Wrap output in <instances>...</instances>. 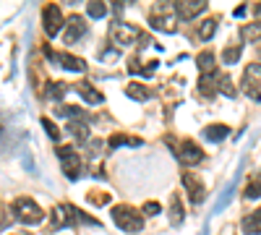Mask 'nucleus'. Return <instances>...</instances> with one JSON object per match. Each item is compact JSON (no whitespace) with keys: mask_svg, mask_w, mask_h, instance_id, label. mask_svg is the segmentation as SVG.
Here are the masks:
<instances>
[{"mask_svg":"<svg viewBox=\"0 0 261 235\" xmlns=\"http://www.w3.org/2000/svg\"><path fill=\"white\" fill-rule=\"evenodd\" d=\"M110 215H113V222L123 232H141V227H144V215H141V212H136L134 206H128V204L113 206Z\"/></svg>","mask_w":261,"mask_h":235,"instance_id":"nucleus-1","label":"nucleus"},{"mask_svg":"<svg viewBox=\"0 0 261 235\" xmlns=\"http://www.w3.org/2000/svg\"><path fill=\"white\" fill-rule=\"evenodd\" d=\"M13 217L24 225H39L45 220V212H42V206L37 201H32L29 196H21V199L13 201Z\"/></svg>","mask_w":261,"mask_h":235,"instance_id":"nucleus-2","label":"nucleus"},{"mask_svg":"<svg viewBox=\"0 0 261 235\" xmlns=\"http://www.w3.org/2000/svg\"><path fill=\"white\" fill-rule=\"evenodd\" d=\"M151 29L165 32V34H175L178 32V13L175 6H160L151 13Z\"/></svg>","mask_w":261,"mask_h":235,"instance_id":"nucleus-3","label":"nucleus"},{"mask_svg":"<svg viewBox=\"0 0 261 235\" xmlns=\"http://www.w3.org/2000/svg\"><path fill=\"white\" fill-rule=\"evenodd\" d=\"M241 89H243V94L251 97L253 102H261V63H251V66H246Z\"/></svg>","mask_w":261,"mask_h":235,"instance_id":"nucleus-4","label":"nucleus"},{"mask_svg":"<svg viewBox=\"0 0 261 235\" xmlns=\"http://www.w3.org/2000/svg\"><path fill=\"white\" fill-rule=\"evenodd\" d=\"M58 157H60V165H63V173L65 178H79L81 175V170H84V162L81 157L76 154V149L73 146H58Z\"/></svg>","mask_w":261,"mask_h":235,"instance_id":"nucleus-5","label":"nucleus"},{"mask_svg":"<svg viewBox=\"0 0 261 235\" xmlns=\"http://www.w3.org/2000/svg\"><path fill=\"white\" fill-rule=\"evenodd\" d=\"M63 27H65V21H63L60 8L55 3H47L45 8H42V29L47 32V37H58Z\"/></svg>","mask_w":261,"mask_h":235,"instance_id":"nucleus-6","label":"nucleus"},{"mask_svg":"<svg viewBox=\"0 0 261 235\" xmlns=\"http://www.w3.org/2000/svg\"><path fill=\"white\" fill-rule=\"evenodd\" d=\"M110 37L115 39V45L128 47V45H136V39L141 37V32H139V27L128 24V21H115L113 29H110Z\"/></svg>","mask_w":261,"mask_h":235,"instance_id":"nucleus-7","label":"nucleus"},{"mask_svg":"<svg viewBox=\"0 0 261 235\" xmlns=\"http://www.w3.org/2000/svg\"><path fill=\"white\" fill-rule=\"evenodd\" d=\"M73 222H79V209L71 206V204H60V206H55V209L50 212V225H53V230L68 227V225H73Z\"/></svg>","mask_w":261,"mask_h":235,"instance_id":"nucleus-8","label":"nucleus"},{"mask_svg":"<svg viewBox=\"0 0 261 235\" xmlns=\"http://www.w3.org/2000/svg\"><path fill=\"white\" fill-rule=\"evenodd\" d=\"M45 55L53 60V63H58L60 68H65V71H86V60L84 58H76V55H68V53H55V50H50V47H45Z\"/></svg>","mask_w":261,"mask_h":235,"instance_id":"nucleus-9","label":"nucleus"},{"mask_svg":"<svg viewBox=\"0 0 261 235\" xmlns=\"http://www.w3.org/2000/svg\"><path fill=\"white\" fill-rule=\"evenodd\" d=\"M175 157H178V162H180V165L193 167V165H199V162L204 160V152H201V149L196 146L193 141H183V144H180V149H175Z\"/></svg>","mask_w":261,"mask_h":235,"instance_id":"nucleus-10","label":"nucleus"},{"mask_svg":"<svg viewBox=\"0 0 261 235\" xmlns=\"http://www.w3.org/2000/svg\"><path fill=\"white\" fill-rule=\"evenodd\" d=\"M183 188H186V194H188V199H191V204L193 206H199L201 201H204V183L196 178L193 173H183Z\"/></svg>","mask_w":261,"mask_h":235,"instance_id":"nucleus-11","label":"nucleus"},{"mask_svg":"<svg viewBox=\"0 0 261 235\" xmlns=\"http://www.w3.org/2000/svg\"><path fill=\"white\" fill-rule=\"evenodd\" d=\"M172 6H175V13H178L180 21H191L209 8L204 0H183V3H172Z\"/></svg>","mask_w":261,"mask_h":235,"instance_id":"nucleus-12","label":"nucleus"},{"mask_svg":"<svg viewBox=\"0 0 261 235\" xmlns=\"http://www.w3.org/2000/svg\"><path fill=\"white\" fill-rule=\"evenodd\" d=\"M84 34H86V24H84L81 16H71L68 21H65V34H63L65 45H76Z\"/></svg>","mask_w":261,"mask_h":235,"instance_id":"nucleus-13","label":"nucleus"},{"mask_svg":"<svg viewBox=\"0 0 261 235\" xmlns=\"http://www.w3.org/2000/svg\"><path fill=\"white\" fill-rule=\"evenodd\" d=\"M214 92H220V73H204L199 76V94L201 97H214Z\"/></svg>","mask_w":261,"mask_h":235,"instance_id":"nucleus-14","label":"nucleus"},{"mask_svg":"<svg viewBox=\"0 0 261 235\" xmlns=\"http://www.w3.org/2000/svg\"><path fill=\"white\" fill-rule=\"evenodd\" d=\"M73 89H76L86 102H89V105H102V102H105L102 92H99V89H94L89 81H79V84H73Z\"/></svg>","mask_w":261,"mask_h":235,"instance_id":"nucleus-15","label":"nucleus"},{"mask_svg":"<svg viewBox=\"0 0 261 235\" xmlns=\"http://www.w3.org/2000/svg\"><path fill=\"white\" fill-rule=\"evenodd\" d=\"M241 230H243V235H261V206L241 220Z\"/></svg>","mask_w":261,"mask_h":235,"instance_id":"nucleus-16","label":"nucleus"},{"mask_svg":"<svg viewBox=\"0 0 261 235\" xmlns=\"http://www.w3.org/2000/svg\"><path fill=\"white\" fill-rule=\"evenodd\" d=\"M68 134L79 144H86V141H89V123H86V120H71L68 123Z\"/></svg>","mask_w":261,"mask_h":235,"instance_id":"nucleus-17","label":"nucleus"},{"mask_svg":"<svg viewBox=\"0 0 261 235\" xmlns=\"http://www.w3.org/2000/svg\"><path fill=\"white\" fill-rule=\"evenodd\" d=\"M196 66H199V73L204 76V73H214L217 68V58H214V53L212 50H204V53H199V58H196Z\"/></svg>","mask_w":261,"mask_h":235,"instance_id":"nucleus-18","label":"nucleus"},{"mask_svg":"<svg viewBox=\"0 0 261 235\" xmlns=\"http://www.w3.org/2000/svg\"><path fill=\"white\" fill-rule=\"evenodd\" d=\"M125 94L130 97V99H139V102H146L151 94H154V92H151L149 87H144V84H139V81H134V84H128V87H125Z\"/></svg>","mask_w":261,"mask_h":235,"instance_id":"nucleus-19","label":"nucleus"},{"mask_svg":"<svg viewBox=\"0 0 261 235\" xmlns=\"http://www.w3.org/2000/svg\"><path fill=\"white\" fill-rule=\"evenodd\" d=\"M227 134H230V128L222 125V123H212V125L204 128V139H206V141H214V144H217V141H222Z\"/></svg>","mask_w":261,"mask_h":235,"instance_id":"nucleus-20","label":"nucleus"},{"mask_svg":"<svg viewBox=\"0 0 261 235\" xmlns=\"http://www.w3.org/2000/svg\"><path fill=\"white\" fill-rule=\"evenodd\" d=\"M107 144H110V149H118V146H141L144 141L139 136H125V134H113L110 139H107Z\"/></svg>","mask_w":261,"mask_h":235,"instance_id":"nucleus-21","label":"nucleus"},{"mask_svg":"<svg viewBox=\"0 0 261 235\" xmlns=\"http://www.w3.org/2000/svg\"><path fill=\"white\" fill-rule=\"evenodd\" d=\"M183 204H180V199H178V194H172L170 196V222L172 225H180L183 222Z\"/></svg>","mask_w":261,"mask_h":235,"instance_id":"nucleus-22","label":"nucleus"},{"mask_svg":"<svg viewBox=\"0 0 261 235\" xmlns=\"http://www.w3.org/2000/svg\"><path fill=\"white\" fill-rule=\"evenodd\" d=\"M214 32H217V18H206L199 24V39L201 42H209L214 37Z\"/></svg>","mask_w":261,"mask_h":235,"instance_id":"nucleus-23","label":"nucleus"},{"mask_svg":"<svg viewBox=\"0 0 261 235\" xmlns=\"http://www.w3.org/2000/svg\"><path fill=\"white\" fill-rule=\"evenodd\" d=\"M65 94H68V84H63V81L47 84V97L50 99H63Z\"/></svg>","mask_w":261,"mask_h":235,"instance_id":"nucleus-24","label":"nucleus"},{"mask_svg":"<svg viewBox=\"0 0 261 235\" xmlns=\"http://www.w3.org/2000/svg\"><path fill=\"white\" fill-rule=\"evenodd\" d=\"M241 53H243V45H232V47H225V53H222V60L227 63V66H232L235 60H241Z\"/></svg>","mask_w":261,"mask_h":235,"instance_id":"nucleus-25","label":"nucleus"},{"mask_svg":"<svg viewBox=\"0 0 261 235\" xmlns=\"http://www.w3.org/2000/svg\"><path fill=\"white\" fill-rule=\"evenodd\" d=\"M220 92H222L225 97H235V94H238L235 84H232V79H230L227 73H222V76H220Z\"/></svg>","mask_w":261,"mask_h":235,"instance_id":"nucleus-26","label":"nucleus"},{"mask_svg":"<svg viewBox=\"0 0 261 235\" xmlns=\"http://www.w3.org/2000/svg\"><path fill=\"white\" fill-rule=\"evenodd\" d=\"M86 13H89L92 18H105V16H107V6L94 0V3H86Z\"/></svg>","mask_w":261,"mask_h":235,"instance_id":"nucleus-27","label":"nucleus"},{"mask_svg":"<svg viewBox=\"0 0 261 235\" xmlns=\"http://www.w3.org/2000/svg\"><path fill=\"white\" fill-rule=\"evenodd\" d=\"M243 196H246V199H258V196H261V175H258L256 180H251V183L246 186Z\"/></svg>","mask_w":261,"mask_h":235,"instance_id":"nucleus-28","label":"nucleus"},{"mask_svg":"<svg viewBox=\"0 0 261 235\" xmlns=\"http://www.w3.org/2000/svg\"><path fill=\"white\" fill-rule=\"evenodd\" d=\"M261 37V21H256V24H248L246 29H243V39H248V42H256Z\"/></svg>","mask_w":261,"mask_h":235,"instance_id":"nucleus-29","label":"nucleus"},{"mask_svg":"<svg viewBox=\"0 0 261 235\" xmlns=\"http://www.w3.org/2000/svg\"><path fill=\"white\" fill-rule=\"evenodd\" d=\"M160 212H162L160 201H146V204L141 206V215H144V217H154V215H160Z\"/></svg>","mask_w":261,"mask_h":235,"instance_id":"nucleus-30","label":"nucleus"},{"mask_svg":"<svg viewBox=\"0 0 261 235\" xmlns=\"http://www.w3.org/2000/svg\"><path fill=\"white\" fill-rule=\"evenodd\" d=\"M42 125H45V131H47V136L53 139V141H58L60 139V131H58V125L50 120V118H42Z\"/></svg>","mask_w":261,"mask_h":235,"instance_id":"nucleus-31","label":"nucleus"},{"mask_svg":"<svg viewBox=\"0 0 261 235\" xmlns=\"http://www.w3.org/2000/svg\"><path fill=\"white\" fill-rule=\"evenodd\" d=\"M86 146H89V154L92 157H99V152H102V141H86Z\"/></svg>","mask_w":261,"mask_h":235,"instance_id":"nucleus-32","label":"nucleus"},{"mask_svg":"<svg viewBox=\"0 0 261 235\" xmlns=\"http://www.w3.org/2000/svg\"><path fill=\"white\" fill-rule=\"evenodd\" d=\"M157 68H160V60H149L146 66L141 68V73H144V76H151V73H154Z\"/></svg>","mask_w":261,"mask_h":235,"instance_id":"nucleus-33","label":"nucleus"},{"mask_svg":"<svg viewBox=\"0 0 261 235\" xmlns=\"http://www.w3.org/2000/svg\"><path fill=\"white\" fill-rule=\"evenodd\" d=\"M102 60H118V50H105L102 53Z\"/></svg>","mask_w":261,"mask_h":235,"instance_id":"nucleus-34","label":"nucleus"},{"mask_svg":"<svg viewBox=\"0 0 261 235\" xmlns=\"http://www.w3.org/2000/svg\"><path fill=\"white\" fill-rule=\"evenodd\" d=\"M89 201H92V204H105V201H107V196H97V194H89Z\"/></svg>","mask_w":261,"mask_h":235,"instance_id":"nucleus-35","label":"nucleus"}]
</instances>
